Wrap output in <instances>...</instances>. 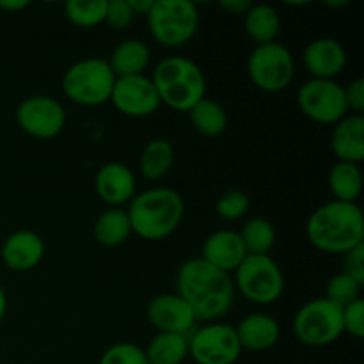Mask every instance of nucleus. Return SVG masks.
Segmentation results:
<instances>
[{
  "label": "nucleus",
  "instance_id": "f257e3e1",
  "mask_svg": "<svg viewBox=\"0 0 364 364\" xmlns=\"http://www.w3.org/2000/svg\"><path fill=\"white\" fill-rule=\"evenodd\" d=\"M176 295L187 302L196 320L219 322L233 306L235 283L231 274L201 258H191L176 272Z\"/></svg>",
  "mask_w": 364,
  "mask_h": 364
},
{
  "label": "nucleus",
  "instance_id": "39448f33",
  "mask_svg": "<svg viewBox=\"0 0 364 364\" xmlns=\"http://www.w3.org/2000/svg\"><path fill=\"white\" fill-rule=\"evenodd\" d=\"M116 75L105 59L91 57L71 64L63 77V92L82 107H100L110 102Z\"/></svg>",
  "mask_w": 364,
  "mask_h": 364
},
{
  "label": "nucleus",
  "instance_id": "a211bd4d",
  "mask_svg": "<svg viewBox=\"0 0 364 364\" xmlns=\"http://www.w3.org/2000/svg\"><path fill=\"white\" fill-rule=\"evenodd\" d=\"M245 256H247V251L238 231L219 230L203 242L199 258L223 272L231 274L238 269Z\"/></svg>",
  "mask_w": 364,
  "mask_h": 364
},
{
  "label": "nucleus",
  "instance_id": "e433bc0d",
  "mask_svg": "<svg viewBox=\"0 0 364 364\" xmlns=\"http://www.w3.org/2000/svg\"><path fill=\"white\" fill-rule=\"evenodd\" d=\"M220 9L226 11L228 14H238V16H245L247 11L252 7V2L249 0H223L219 2Z\"/></svg>",
  "mask_w": 364,
  "mask_h": 364
},
{
  "label": "nucleus",
  "instance_id": "a19ab883",
  "mask_svg": "<svg viewBox=\"0 0 364 364\" xmlns=\"http://www.w3.org/2000/svg\"><path fill=\"white\" fill-rule=\"evenodd\" d=\"M347 0H341V2H326V6H331V7H340V6H347Z\"/></svg>",
  "mask_w": 364,
  "mask_h": 364
},
{
  "label": "nucleus",
  "instance_id": "9b49d317",
  "mask_svg": "<svg viewBox=\"0 0 364 364\" xmlns=\"http://www.w3.org/2000/svg\"><path fill=\"white\" fill-rule=\"evenodd\" d=\"M299 109L308 119L320 124H336L348 116L345 103L343 85L336 80H311L304 82L297 92Z\"/></svg>",
  "mask_w": 364,
  "mask_h": 364
},
{
  "label": "nucleus",
  "instance_id": "20e7f679",
  "mask_svg": "<svg viewBox=\"0 0 364 364\" xmlns=\"http://www.w3.org/2000/svg\"><path fill=\"white\" fill-rule=\"evenodd\" d=\"M153 85L160 103L178 112H188L206 98V77L201 68L187 57H167L153 70Z\"/></svg>",
  "mask_w": 364,
  "mask_h": 364
},
{
  "label": "nucleus",
  "instance_id": "c85d7f7f",
  "mask_svg": "<svg viewBox=\"0 0 364 364\" xmlns=\"http://www.w3.org/2000/svg\"><path fill=\"white\" fill-rule=\"evenodd\" d=\"M107 0H68L64 16L70 23L80 28L98 27L105 20Z\"/></svg>",
  "mask_w": 364,
  "mask_h": 364
},
{
  "label": "nucleus",
  "instance_id": "7c9ffc66",
  "mask_svg": "<svg viewBox=\"0 0 364 364\" xmlns=\"http://www.w3.org/2000/svg\"><path fill=\"white\" fill-rule=\"evenodd\" d=\"M98 364H149L144 348L135 343H116L107 348L100 358Z\"/></svg>",
  "mask_w": 364,
  "mask_h": 364
},
{
  "label": "nucleus",
  "instance_id": "aec40b11",
  "mask_svg": "<svg viewBox=\"0 0 364 364\" xmlns=\"http://www.w3.org/2000/svg\"><path fill=\"white\" fill-rule=\"evenodd\" d=\"M237 336L242 350L265 352L279 341L281 327L276 318L265 313H252L240 320L237 327Z\"/></svg>",
  "mask_w": 364,
  "mask_h": 364
},
{
  "label": "nucleus",
  "instance_id": "5701e85b",
  "mask_svg": "<svg viewBox=\"0 0 364 364\" xmlns=\"http://www.w3.org/2000/svg\"><path fill=\"white\" fill-rule=\"evenodd\" d=\"M96 242L103 247H119L132 235L128 212L123 208H109L96 219L92 228Z\"/></svg>",
  "mask_w": 364,
  "mask_h": 364
},
{
  "label": "nucleus",
  "instance_id": "f8f14e48",
  "mask_svg": "<svg viewBox=\"0 0 364 364\" xmlns=\"http://www.w3.org/2000/svg\"><path fill=\"white\" fill-rule=\"evenodd\" d=\"M16 123L34 139H53L66 127V110L59 100L38 95L25 98L16 107Z\"/></svg>",
  "mask_w": 364,
  "mask_h": 364
},
{
  "label": "nucleus",
  "instance_id": "412c9836",
  "mask_svg": "<svg viewBox=\"0 0 364 364\" xmlns=\"http://www.w3.org/2000/svg\"><path fill=\"white\" fill-rule=\"evenodd\" d=\"M149 59H151V53H149L148 45L144 41H141V39H124L112 50L107 63H109L116 78H123L144 75Z\"/></svg>",
  "mask_w": 364,
  "mask_h": 364
},
{
  "label": "nucleus",
  "instance_id": "7ed1b4c3",
  "mask_svg": "<svg viewBox=\"0 0 364 364\" xmlns=\"http://www.w3.org/2000/svg\"><path fill=\"white\" fill-rule=\"evenodd\" d=\"M132 233L142 240L159 242L180 228L185 203L180 192L169 187H155L134 196L128 206Z\"/></svg>",
  "mask_w": 364,
  "mask_h": 364
},
{
  "label": "nucleus",
  "instance_id": "393cba45",
  "mask_svg": "<svg viewBox=\"0 0 364 364\" xmlns=\"http://www.w3.org/2000/svg\"><path fill=\"white\" fill-rule=\"evenodd\" d=\"M149 364H181L188 358V336L159 333L144 348Z\"/></svg>",
  "mask_w": 364,
  "mask_h": 364
},
{
  "label": "nucleus",
  "instance_id": "b1692460",
  "mask_svg": "<svg viewBox=\"0 0 364 364\" xmlns=\"http://www.w3.org/2000/svg\"><path fill=\"white\" fill-rule=\"evenodd\" d=\"M327 181L334 201L355 203L363 192V171L358 164L336 162L331 167Z\"/></svg>",
  "mask_w": 364,
  "mask_h": 364
},
{
  "label": "nucleus",
  "instance_id": "2f4dec72",
  "mask_svg": "<svg viewBox=\"0 0 364 364\" xmlns=\"http://www.w3.org/2000/svg\"><path fill=\"white\" fill-rule=\"evenodd\" d=\"M249 206H251V201L245 192L230 191L217 199L215 212L224 220H238L249 212Z\"/></svg>",
  "mask_w": 364,
  "mask_h": 364
},
{
  "label": "nucleus",
  "instance_id": "bb28decb",
  "mask_svg": "<svg viewBox=\"0 0 364 364\" xmlns=\"http://www.w3.org/2000/svg\"><path fill=\"white\" fill-rule=\"evenodd\" d=\"M187 114L194 130L205 137H219L226 132L228 114L215 100L203 98Z\"/></svg>",
  "mask_w": 364,
  "mask_h": 364
},
{
  "label": "nucleus",
  "instance_id": "f03ea898",
  "mask_svg": "<svg viewBox=\"0 0 364 364\" xmlns=\"http://www.w3.org/2000/svg\"><path fill=\"white\" fill-rule=\"evenodd\" d=\"M308 240L327 255H347L364 244V215L358 203L329 201L316 208L306 224Z\"/></svg>",
  "mask_w": 364,
  "mask_h": 364
},
{
  "label": "nucleus",
  "instance_id": "f704fd0d",
  "mask_svg": "<svg viewBox=\"0 0 364 364\" xmlns=\"http://www.w3.org/2000/svg\"><path fill=\"white\" fill-rule=\"evenodd\" d=\"M345 103L348 112L354 116H363L364 112V78H355L343 87Z\"/></svg>",
  "mask_w": 364,
  "mask_h": 364
},
{
  "label": "nucleus",
  "instance_id": "6ab92c4d",
  "mask_svg": "<svg viewBox=\"0 0 364 364\" xmlns=\"http://www.w3.org/2000/svg\"><path fill=\"white\" fill-rule=\"evenodd\" d=\"M331 149L338 162L359 166L364 160V117L348 114L338 121L331 134Z\"/></svg>",
  "mask_w": 364,
  "mask_h": 364
},
{
  "label": "nucleus",
  "instance_id": "58836bf2",
  "mask_svg": "<svg viewBox=\"0 0 364 364\" xmlns=\"http://www.w3.org/2000/svg\"><path fill=\"white\" fill-rule=\"evenodd\" d=\"M153 2L155 0H128L134 14H144V16H148V13L151 11Z\"/></svg>",
  "mask_w": 364,
  "mask_h": 364
},
{
  "label": "nucleus",
  "instance_id": "f3484780",
  "mask_svg": "<svg viewBox=\"0 0 364 364\" xmlns=\"http://www.w3.org/2000/svg\"><path fill=\"white\" fill-rule=\"evenodd\" d=\"M45 256V242L31 230H18L4 240L0 258L13 272H27L36 269Z\"/></svg>",
  "mask_w": 364,
  "mask_h": 364
},
{
  "label": "nucleus",
  "instance_id": "4be33fe9",
  "mask_svg": "<svg viewBox=\"0 0 364 364\" xmlns=\"http://www.w3.org/2000/svg\"><path fill=\"white\" fill-rule=\"evenodd\" d=\"M245 34L258 45L277 41L281 31V18L277 11L269 4H252L244 16Z\"/></svg>",
  "mask_w": 364,
  "mask_h": 364
},
{
  "label": "nucleus",
  "instance_id": "dca6fc26",
  "mask_svg": "<svg viewBox=\"0 0 364 364\" xmlns=\"http://www.w3.org/2000/svg\"><path fill=\"white\" fill-rule=\"evenodd\" d=\"M302 63L311 78L334 80L347 66V52L338 39H313L302 53Z\"/></svg>",
  "mask_w": 364,
  "mask_h": 364
},
{
  "label": "nucleus",
  "instance_id": "0eeeda50",
  "mask_svg": "<svg viewBox=\"0 0 364 364\" xmlns=\"http://www.w3.org/2000/svg\"><path fill=\"white\" fill-rule=\"evenodd\" d=\"M235 288L244 299L259 306L274 304L284 291V276L269 255H247L235 270Z\"/></svg>",
  "mask_w": 364,
  "mask_h": 364
},
{
  "label": "nucleus",
  "instance_id": "4468645a",
  "mask_svg": "<svg viewBox=\"0 0 364 364\" xmlns=\"http://www.w3.org/2000/svg\"><path fill=\"white\" fill-rule=\"evenodd\" d=\"M146 315H148L149 323L159 333L191 336L194 323L198 322L187 302L176 294H162L153 297L146 309Z\"/></svg>",
  "mask_w": 364,
  "mask_h": 364
},
{
  "label": "nucleus",
  "instance_id": "6e6552de",
  "mask_svg": "<svg viewBox=\"0 0 364 364\" xmlns=\"http://www.w3.org/2000/svg\"><path fill=\"white\" fill-rule=\"evenodd\" d=\"M343 308L320 297L306 302L294 318V333L302 345L327 347L343 334Z\"/></svg>",
  "mask_w": 364,
  "mask_h": 364
},
{
  "label": "nucleus",
  "instance_id": "cd10ccee",
  "mask_svg": "<svg viewBox=\"0 0 364 364\" xmlns=\"http://www.w3.org/2000/svg\"><path fill=\"white\" fill-rule=\"evenodd\" d=\"M247 255H269L276 244V228L263 217H252L238 231Z\"/></svg>",
  "mask_w": 364,
  "mask_h": 364
},
{
  "label": "nucleus",
  "instance_id": "a878e982",
  "mask_svg": "<svg viewBox=\"0 0 364 364\" xmlns=\"http://www.w3.org/2000/svg\"><path fill=\"white\" fill-rule=\"evenodd\" d=\"M174 164V148L167 139H153L144 146L139 159L141 174L149 181L162 180Z\"/></svg>",
  "mask_w": 364,
  "mask_h": 364
},
{
  "label": "nucleus",
  "instance_id": "c756f323",
  "mask_svg": "<svg viewBox=\"0 0 364 364\" xmlns=\"http://www.w3.org/2000/svg\"><path fill=\"white\" fill-rule=\"evenodd\" d=\"M364 284L355 281L354 277L348 276V274L340 272L336 276H333L327 283L326 288V299H329L331 302H334L340 308L352 304V302L359 301L363 294Z\"/></svg>",
  "mask_w": 364,
  "mask_h": 364
},
{
  "label": "nucleus",
  "instance_id": "1a4fd4ad",
  "mask_svg": "<svg viewBox=\"0 0 364 364\" xmlns=\"http://www.w3.org/2000/svg\"><path fill=\"white\" fill-rule=\"evenodd\" d=\"M247 73L259 91L281 92L295 78L294 55L279 41L258 45L249 53Z\"/></svg>",
  "mask_w": 364,
  "mask_h": 364
},
{
  "label": "nucleus",
  "instance_id": "c9c22d12",
  "mask_svg": "<svg viewBox=\"0 0 364 364\" xmlns=\"http://www.w3.org/2000/svg\"><path fill=\"white\" fill-rule=\"evenodd\" d=\"M343 256V272L364 284V244L358 245V247H354Z\"/></svg>",
  "mask_w": 364,
  "mask_h": 364
},
{
  "label": "nucleus",
  "instance_id": "ea45409f",
  "mask_svg": "<svg viewBox=\"0 0 364 364\" xmlns=\"http://www.w3.org/2000/svg\"><path fill=\"white\" fill-rule=\"evenodd\" d=\"M6 311H7V297L4 288L0 287V322H2V318L6 316Z\"/></svg>",
  "mask_w": 364,
  "mask_h": 364
},
{
  "label": "nucleus",
  "instance_id": "9d476101",
  "mask_svg": "<svg viewBox=\"0 0 364 364\" xmlns=\"http://www.w3.org/2000/svg\"><path fill=\"white\" fill-rule=\"evenodd\" d=\"M188 355L198 364H235L242 355L237 331L223 322L199 327L188 336Z\"/></svg>",
  "mask_w": 364,
  "mask_h": 364
},
{
  "label": "nucleus",
  "instance_id": "473e14b6",
  "mask_svg": "<svg viewBox=\"0 0 364 364\" xmlns=\"http://www.w3.org/2000/svg\"><path fill=\"white\" fill-rule=\"evenodd\" d=\"M134 11H132L128 0H107L105 20L103 23L109 25L112 31H124L134 21Z\"/></svg>",
  "mask_w": 364,
  "mask_h": 364
},
{
  "label": "nucleus",
  "instance_id": "2eb2a0df",
  "mask_svg": "<svg viewBox=\"0 0 364 364\" xmlns=\"http://www.w3.org/2000/svg\"><path fill=\"white\" fill-rule=\"evenodd\" d=\"M137 181L134 171L121 162H109L96 171L95 191L110 208H121L135 196Z\"/></svg>",
  "mask_w": 364,
  "mask_h": 364
},
{
  "label": "nucleus",
  "instance_id": "ddd939ff",
  "mask_svg": "<svg viewBox=\"0 0 364 364\" xmlns=\"http://www.w3.org/2000/svg\"><path fill=\"white\" fill-rule=\"evenodd\" d=\"M110 102L128 117H148L162 105L151 78L146 75L116 78Z\"/></svg>",
  "mask_w": 364,
  "mask_h": 364
},
{
  "label": "nucleus",
  "instance_id": "4c0bfd02",
  "mask_svg": "<svg viewBox=\"0 0 364 364\" xmlns=\"http://www.w3.org/2000/svg\"><path fill=\"white\" fill-rule=\"evenodd\" d=\"M31 6L28 0H0V9L7 11V13H18Z\"/></svg>",
  "mask_w": 364,
  "mask_h": 364
},
{
  "label": "nucleus",
  "instance_id": "423d86ee",
  "mask_svg": "<svg viewBox=\"0 0 364 364\" xmlns=\"http://www.w3.org/2000/svg\"><path fill=\"white\" fill-rule=\"evenodd\" d=\"M146 18L155 41L166 48L187 45L199 27V11L188 0H155Z\"/></svg>",
  "mask_w": 364,
  "mask_h": 364
},
{
  "label": "nucleus",
  "instance_id": "72a5a7b5",
  "mask_svg": "<svg viewBox=\"0 0 364 364\" xmlns=\"http://www.w3.org/2000/svg\"><path fill=\"white\" fill-rule=\"evenodd\" d=\"M341 318H343V334H350L355 340H363L364 338V301L352 302V304L345 306L343 313H341Z\"/></svg>",
  "mask_w": 364,
  "mask_h": 364
}]
</instances>
